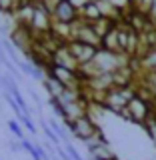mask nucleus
<instances>
[{"instance_id": "obj_3", "label": "nucleus", "mask_w": 156, "mask_h": 160, "mask_svg": "<svg viewBox=\"0 0 156 160\" xmlns=\"http://www.w3.org/2000/svg\"><path fill=\"white\" fill-rule=\"evenodd\" d=\"M52 20L60 24H70L72 26L74 22L80 20V10L74 6L70 0H58L56 6L52 10Z\"/></svg>"}, {"instance_id": "obj_2", "label": "nucleus", "mask_w": 156, "mask_h": 160, "mask_svg": "<svg viewBox=\"0 0 156 160\" xmlns=\"http://www.w3.org/2000/svg\"><path fill=\"white\" fill-rule=\"evenodd\" d=\"M68 126L72 128V132L76 134L80 140H84V142H90V140H94L96 136H100V130H98V126H96V122L90 118V114L72 120Z\"/></svg>"}, {"instance_id": "obj_1", "label": "nucleus", "mask_w": 156, "mask_h": 160, "mask_svg": "<svg viewBox=\"0 0 156 160\" xmlns=\"http://www.w3.org/2000/svg\"><path fill=\"white\" fill-rule=\"evenodd\" d=\"M150 114H152V104H150L146 98H142V96H138V94H134V96L130 98L128 106L124 108V112L120 114V116H124L126 120H130V122L144 124V122L148 120Z\"/></svg>"}, {"instance_id": "obj_4", "label": "nucleus", "mask_w": 156, "mask_h": 160, "mask_svg": "<svg viewBox=\"0 0 156 160\" xmlns=\"http://www.w3.org/2000/svg\"><path fill=\"white\" fill-rule=\"evenodd\" d=\"M66 46L70 50V54L74 56V60L80 64V66H84V64L92 62L94 56L98 54L96 46H92V44H86V42H80V40H70V42H66Z\"/></svg>"}]
</instances>
